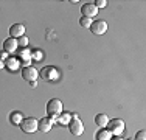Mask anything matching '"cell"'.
I'll use <instances>...</instances> for the list:
<instances>
[{"label":"cell","instance_id":"cell-1","mask_svg":"<svg viewBox=\"0 0 146 140\" xmlns=\"http://www.w3.org/2000/svg\"><path fill=\"white\" fill-rule=\"evenodd\" d=\"M47 114L50 115L51 118H58L59 115L62 114V103L58 98H53L47 103Z\"/></svg>","mask_w":146,"mask_h":140},{"label":"cell","instance_id":"cell-2","mask_svg":"<svg viewBox=\"0 0 146 140\" xmlns=\"http://www.w3.org/2000/svg\"><path fill=\"white\" fill-rule=\"evenodd\" d=\"M68 129L73 135H81L84 132V125L79 120L78 114H72V120L68 121Z\"/></svg>","mask_w":146,"mask_h":140},{"label":"cell","instance_id":"cell-3","mask_svg":"<svg viewBox=\"0 0 146 140\" xmlns=\"http://www.w3.org/2000/svg\"><path fill=\"white\" fill-rule=\"evenodd\" d=\"M37 123H39V121H37L36 118L28 117V118H23V120H22L20 128H22L23 132H28V134H31V132H36L37 131Z\"/></svg>","mask_w":146,"mask_h":140},{"label":"cell","instance_id":"cell-4","mask_svg":"<svg viewBox=\"0 0 146 140\" xmlns=\"http://www.w3.org/2000/svg\"><path fill=\"white\" fill-rule=\"evenodd\" d=\"M107 126H109V131L112 132V135H120L121 132L124 131V121L120 120V118H113V120H109V123H107Z\"/></svg>","mask_w":146,"mask_h":140},{"label":"cell","instance_id":"cell-5","mask_svg":"<svg viewBox=\"0 0 146 140\" xmlns=\"http://www.w3.org/2000/svg\"><path fill=\"white\" fill-rule=\"evenodd\" d=\"M90 31H92L93 34H96V36L104 34L107 31V22L106 20H95V22H92V25H90Z\"/></svg>","mask_w":146,"mask_h":140},{"label":"cell","instance_id":"cell-6","mask_svg":"<svg viewBox=\"0 0 146 140\" xmlns=\"http://www.w3.org/2000/svg\"><path fill=\"white\" fill-rule=\"evenodd\" d=\"M81 13H82V17H87V19H92L98 14V8H96L93 3H84L81 6Z\"/></svg>","mask_w":146,"mask_h":140},{"label":"cell","instance_id":"cell-7","mask_svg":"<svg viewBox=\"0 0 146 140\" xmlns=\"http://www.w3.org/2000/svg\"><path fill=\"white\" fill-rule=\"evenodd\" d=\"M39 76L42 79H45V81H50V79H56L58 78V72H56V69H53V67H44L42 70H40Z\"/></svg>","mask_w":146,"mask_h":140},{"label":"cell","instance_id":"cell-8","mask_svg":"<svg viewBox=\"0 0 146 140\" xmlns=\"http://www.w3.org/2000/svg\"><path fill=\"white\" fill-rule=\"evenodd\" d=\"M51 128H53V118L51 117H44V118H40L39 123H37V129H39L40 132H48Z\"/></svg>","mask_w":146,"mask_h":140},{"label":"cell","instance_id":"cell-9","mask_svg":"<svg viewBox=\"0 0 146 140\" xmlns=\"http://www.w3.org/2000/svg\"><path fill=\"white\" fill-rule=\"evenodd\" d=\"M37 70L34 69V67H25L22 70V78H25L27 81H30V83H33V81H36L37 79Z\"/></svg>","mask_w":146,"mask_h":140},{"label":"cell","instance_id":"cell-10","mask_svg":"<svg viewBox=\"0 0 146 140\" xmlns=\"http://www.w3.org/2000/svg\"><path fill=\"white\" fill-rule=\"evenodd\" d=\"M17 47H19V44L13 37H8V39L3 41V51H6V53H14L17 50Z\"/></svg>","mask_w":146,"mask_h":140},{"label":"cell","instance_id":"cell-11","mask_svg":"<svg viewBox=\"0 0 146 140\" xmlns=\"http://www.w3.org/2000/svg\"><path fill=\"white\" fill-rule=\"evenodd\" d=\"M9 34H11L13 39H16V37H22L23 34H25V27H23L22 23H14V25L9 28Z\"/></svg>","mask_w":146,"mask_h":140},{"label":"cell","instance_id":"cell-12","mask_svg":"<svg viewBox=\"0 0 146 140\" xmlns=\"http://www.w3.org/2000/svg\"><path fill=\"white\" fill-rule=\"evenodd\" d=\"M19 64L22 62L23 65H30V61H31V51L30 50H27V48H23L22 51L19 53Z\"/></svg>","mask_w":146,"mask_h":140},{"label":"cell","instance_id":"cell-13","mask_svg":"<svg viewBox=\"0 0 146 140\" xmlns=\"http://www.w3.org/2000/svg\"><path fill=\"white\" fill-rule=\"evenodd\" d=\"M5 67L9 70V72H16L17 69H19V61H17L16 58H8L5 61Z\"/></svg>","mask_w":146,"mask_h":140},{"label":"cell","instance_id":"cell-14","mask_svg":"<svg viewBox=\"0 0 146 140\" xmlns=\"http://www.w3.org/2000/svg\"><path fill=\"white\" fill-rule=\"evenodd\" d=\"M95 123H96V126H100V128H107L109 118L104 114H98V115H95Z\"/></svg>","mask_w":146,"mask_h":140},{"label":"cell","instance_id":"cell-15","mask_svg":"<svg viewBox=\"0 0 146 140\" xmlns=\"http://www.w3.org/2000/svg\"><path fill=\"white\" fill-rule=\"evenodd\" d=\"M95 139L96 140H110L112 139V132H110L109 129H100V131L96 132Z\"/></svg>","mask_w":146,"mask_h":140},{"label":"cell","instance_id":"cell-16","mask_svg":"<svg viewBox=\"0 0 146 140\" xmlns=\"http://www.w3.org/2000/svg\"><path fill=\"white\" fill-rule=\"evenodd\" d=\"M9 120H11L13 125H20L22 120H23V115L20 114V112H13L11 117H9Z\"/></svg>","mask_w":146,"mask_h":140},{"label":"cell","instance_id":"cell-17","mask_svg":"<svg viewBox=\"0 0 146 140\" xmlns=\"http://www.w3.org/2000/svg\"><path fill=\"white\" fill-rule=\"evenodd\" d=\"M70 120H72V114H62L61 117H58V123L61 125H68Z\"/></svg>","mask_w":146,"mask_h":140},{"label":"cell","instance_id":"cell-18","mask_svg":"<svg viewBox=\"0 0 146 140\" xmlns=\"http://www.w3.org/2000/svg\"><path fill=\"white\" fill-rule=\"evenodd\" d=\"M31 59H34V61H42L44 59V55L40 50H33L31 51Z\"/></svg>","mask_w":146,"mask_h":140},{"label":"cell","instance_id":"cell-19","mask_svg":"<svg viewBox=\"0 0 146 140\" xmlns=\"http://www.w3.org/2000/svg\"><path fill=\"white\" fill-rule=\"evenodd\" d=\"M79 25H81L82 28H90V25H92V20L87 19V17H81V19H79Z\"/></svg>","mask_w":146,"mask_h":140},{"label":"cell","instance_id":"cell-20","mask_svg":"<svg viewBox=\"0 0 146 140\" xmlns=\"http://www.w3.org/2000/svg\"><path fill=\"white\" fill-rule=\"evenodd\" d=\"M17 44H19L20 47H27V45H28V37H27V36H22L19 41H17Z\"/></svg>","mask_w":146,"mask_h":140},{"label":"cell","instance_id":"cell-21","mask_svg":"<svg viewBox=\"0 0 146 140\" xmlns=\"http://www.w3.org/2000/svg\"><path fill=\"white\" fill-rule=\"evenodd\" d=\"M134 140H146V132L145 131H138L137 134H135Z\"/></svg>","mask_w":146,"mask_h":140},{"label":"cell","instance_id":"cell-22","mask_svg":"<svg viewBox=\"0 0 146 140\" xmlns=\"http://www.w3.org/2000/svg\"><path fill=\"white\" fill-rule=\"evenodd\" d=\"M93 5H95L96 8H106V6H107V2H106V0H96Z\"/></svg>","mask_w":146,"mask_h":140},{"label":"cell","instance_id":"cell-23","mask_svg":"<svg viewBox=\"0 0 146 140\" xmlns=\"http://www.w3.org/2000/svg\"><path fill=\"white\" fill-rule=\"evenodd\" d=\"M0 59H8V53H6V51H0Z\"/></svg>","mask_w":146,"mask_h":140},{"label":"cell","instance_id":"cell-24","mask_svg":"<svg viewBox=\"0 0 146 140\" xmlns=\"http://www.w3.org/2000/svg\"><path fill=\"white\" fill-rule=\"evenodd\" d=\"M3 67H5V62H3V61H2V59H0V70H2Z\"/></svg>","mask_w":146,"mask_h":140},{"label":"cell","instance_id":"cell-25","mask_svg":"<svg viewBox=\"0 0 146 140\" xmlns=\"http://www.w3.org/2000/svg\"><path fill=\"white\" fill-rule=\"evenodd\" d=\"M110 140H123L121 137H115V139H110Z\"/></svg>","mask_w":146,"mask_h":140},{"label":"cell","instance_id":"cell-26","mask_svg":"<svg viewBox=\"0 0 146 140\" xmlns=\"http://www.w3.org/2000/svg\"><path fill=\"white\" fill-rule=\"evenodd\" d=\"M127 140H134V139H127Z\"/></svg>","mask_w":146,"mask_h":140}]
</instances>
